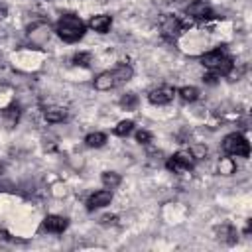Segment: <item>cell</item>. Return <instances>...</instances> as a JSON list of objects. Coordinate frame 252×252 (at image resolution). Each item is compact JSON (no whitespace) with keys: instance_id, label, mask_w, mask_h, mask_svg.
<instances>
[{"instance_id":"30bf717a","label":"cell","mask_w":252,"mask_h":252,"mask_svg":"<svg viewBox=\"0 0 252 252\" xmlns=\"http://www.w3.org/2000/svg\"><path fill=\"white\" fill-rule=\"evenodd\" d=\"M110 73H112V77H114V85L118 87V85H124V83H128V81L132 79L134 69H132L128 63H118Z\"/></svg>"},{"instance_id":"277c9868","label":"cell","mask_w":252,"mask_h":252,"mask_svg":"<svg viewBox=\"0 0 252 252\" xmlns=\"http://www.w3.org/2000/svg\"><path fill=\"white\" fill-rule=\"evenodd\" d=\"M165 167L173 173H183L193 167V156L189 152H177L165 161Z\"/></svg>"},{"instance_id":"7402d4cb","label":"cell","mask_w":252,"mask_h":252,"mask_svg":"<svg viewBox=\"0 0 252 252\" xmlns=\"http://www.w3.org/2000/svg\"><path fill=\"white\" fill-rule=\"evenodd\" d=\"M189 154L193 156V159H201V158H205V156H207V148H205V146H201V144H197V146H193V148L189 150Z\"/></svg>"},{"instance_id":"4fadbf2b","label":"cell","mask_w":252,"mask_h":252,"mask_svg":"<svg viewBox=\"0 0 252 252\" xmlns=\"http://www.w3.org/2000/svg\"><path fill=\"white\" fill-rule=\"evenodd\" d=\"M45 120L47 122H63V120H67V108H63V106H49V108H45Z\"/></svg>"},{"instance_id":"3957f363","label":"cell","mask_w":252,"mask_h":252,"mask_svg":"<svg viewBox=\"0 0 252 252\" xmlns=\"http://www.w3.org/2000/svg\"><path fill=\"white\" fill-rule=\"evenodd\" d=\"M222 152H224L226 156L248 158V156H250V144H248V140H246L242 134L234 132V134L224 136V140H222Z\"/></svg>"},{"instance_id":"ac0fdd59","label":"cell","mask_w":252,"mask_h":252,"mask_svg":"<svg viewBox=\"0 0 252 252\" xmlns=\"http://www.w3.org/2000/svg\"><path fill=\"white\" fill-rule=\"evenodd\" d=\"M179 96L183 100H187V102H193V100L199 98V89L197 87H181L179 89Z\"/></svg>"},{"instance_id":"9a60e30c","label":"cell","mask_w":252,"mask_h":252,"mask_svg":"<svg viewBox=\"0 0 252 252\" xmlns=\"http://www.w3.org/2000/svg\"><path fill=\"white\" fill-rule=\"evenodd\" d=\"M100 181H102V185H104V187L114 189V187H118V185H120L122 177H120L118 173H114V171H104V173H102V177H100Z\"/></svg>"},{"instance_id":"cb8c5ba5","label":"cell","mask_w":252,"mask_h":252,"mask_svg":"<svg viewBox=\"0 0 252 252\" xmlns=\"http://www.w3.org/2000/svg\"><path fill=\"white\" fill-rule=\"evenodd\" d=\"M8 16V10H6V6H0V20H4Z\"/></svg>"},{"instance_id":"d6986e66","label":"cell","mask_w":252,"mask_h":252,"mask_svg":"<svg viewBox=\"0 0 252 252\" xmlns=\"http://www.w3.org/2000/svg\"><path fill=\"white\" fill-rule=\"evenodd\" d=\"M132 130H134V122H132V120H120V122L114 126V134H116V136H128Z\"/></svg>"},{"instance_id":"7a4b0ae2","label":"cell","mask_w":252,"mask_h":252,"mask_svg":"<svg viewBox=\"0 0 252 252\" xmlns=\"http://www.w3.org/2000/svg\"><path fill=\"white\" fill-rule=\"evenodd\" d=\"M201 61H203V65L213 73V75H217V77H224V75H228L230 71H232V59L224 53V51H220V49H215V51H209V53H205L203 57H201Z\"/></svg>"},{"instance_id":"ffe728a7","label":"cell","mask_w":252,"mask_h":252,"mask_svg":"<svg viewBox=\"0 0 252 252\" xmlns=\"http://www.w3.org/2000/svg\"><path fill=\"white\" fill-rule=\"evenodd\" d=\"M120 106H122V108H126V110H134V108L138 106V96H136L134 93L124 94V96L120 98Z\"/></svg>"},{"instance_id":"8992f818","label":"cell","mask_w":252,"mask_h":252,"mask_svg":"<svg viewBox=\"0 0 252 252\" xmlns=\"http://www.w3.org/2000/svg\"><path fill=\"white\" fill-rule=\"evenodd\" d=\"M173 94H175V89H173V87H169V85H161V87L150 91L148 100H150L152 104H167V102L173 100Z\"/></svg>"},{"instance_id":"5bb4252c","label":"cell","mask_w":252,"mask_h":252,"mask_svg":"<svg viewBox=\"0 0 252 252\" xmlns=\"http://www.w3.org/2000/svg\"><path fill=\"white\" fill-rule=\"evenodd\" d=\"M217 238L219 240H224V242H234L236 240V230L230 226V224H222V226H219L217 228Z\"/></svg>"},{"instance_id":"ba28073f","label":"cell","mask_w":252,"mask_h":252,"mask_svg":"<svg viewBox=\"0 0 252 252\" xmlns=\"http://www.w3.org/2000/svg\"><path fill=\"white\" fill-rule=\"evenodd\" d=\"M187 16L195 18V20H207L213 16V10L203 2V0H195L187 6Z\"/></svg>"},{"instance_id":"44dd1931","label":"cell","mask_w":252,"mask_h":252,"mask_svg":"<svg viewBox=\"0 0 252 252\" xmlns=\"http://www.w3.org/2000/svg\"><path fill=\"white\" fill-rule=\"evenodd\" d=\"M73 63H75V65H81V67H89V65H91V53H87V51L75 53V55H73Z\"/></svg>"},{"instance_id":"603a6c76","label":"cell","mask_w":252,"mask_h":252,"mask_svg":"<svg viewBox=\"0 0 252 252\" xmlns=\"http://www.w3.org/2000/svg\"><path fill=\"white\" fill-rule=\"evenodd\" d=\"M136 140L140 144H150L152 142V134L148 130H140V132H136Z\"/></svg>"},{"instance_id":"e0dca14e","label":"cell","mask_w":252,"mask_h":252,"mask_svg":"<svg viewBox=\"0 0 252 252\" xmlns=\"http://www.w3.org/2000/svg\"><path fill=\"white\" fill-rule=\"evenodd\" d=\"M234 171H236V163H234L232 158H222V159L219 161V173H222V175H232Z\"/></svg>"},{"instance_id":"7c38bea8","label":"cell","mask_w":252,"mask_h":252,"mask_svg":"<svg viewBox=\"0 0 252 252\" xmlns=\"http://www.w3.org/2000/svg\"><path fill=\"white\" fill-rule=\"evenodd\" d=\"M114 87H116V85H114V77H112L110 71L98 73V75L94 77V89H96V91H110V89H114Z\"/></svg>"},{"instance_id":"2e32d148","label":"cell","mask_w":252,"mask_h":252,"mask_svg":"<svg viewBox=\"0 0 252 252\" xmlns=\"http://www.w3.org/2000/svg\"><path fill=\"white\" fill-rule=\"evenodd\" d=\"M85 142H87L89 148H100V146H104L106 136H104L102 132H91V134L85 138Z\"/></svg>"},{"instance_id":"6da1fadb","label":"cell","mask_w":252,"mask_h":252,"mask_svg":"<svg viewBox=\"0 0 252 252\" xmlns=\"http://www.w3.org/2000/svg\"><path fill=\"white\" fill-rule=\"evenodd\" d=\"M85 30H87V26L83 24V20L77 18V16H73V14L61 16L59 22H57V26H55L57 35H59L63 41H67V43L79 41V39L85 35Z\"/></svg>"},{"instance_id":"5b68a950","label":"cell","mask_w":252,"mask_h":252,"mask_svg":"<svg viewBox=\"0 0 252 252\" xmlns=\"http://www.w3.org/2000/svg\"><path fill=\"white\" fill-rule=\"evenodd\" d=\"M159 30H161V35L165 37V39H177L179 35H181V22L177 20V18H173V16H165L163 20H161V26H159Z\"/></svg>"},{"instance_id":"8fae6325","label":"cell","mask_w":252,"mask_h":252,"mask_svg":"<svg viewBox=\"0 0 252 252\" xmlns=\"http://www.w3.org/2000/svg\"><path fill=\"white\" fill-rule=\"evenodd\" d=\"M112 26V18L106 16V14H98V16H93L91 22H89V28L98 32V33H106Z\"/></svg>"},{"instance_id":"52a82bcc","label":"cell","mask_w":252,"mask_h":252,"mask_svg":"<svg viewBox=\"0 0 252 252\" xmlns=\"http://www.w3.org/2000/svg\"><path fill=\"white\" fill-rule=\"evenodd\" d=\"M110 201H112V191H108V189H102V191H96V193H93V195L87 199V209H89V211H94V209H102V207L110 205Z\"/></svg>"},{"instance_id":"9c48e42d","label":"cell","mask_w":252,"mask_h":252,"mask_svg":"<svg viewBox=\"0 0 252 252\" xmlns=\"http://www.w3.org/2000/svg\"><path fill=\"white\" fill-rule=\"evenodd\" d=\"M69 226V220L65 217H59V215H47L43 219V228L47 232H63L65 228Z\"/></svg>"}]
</instances>
